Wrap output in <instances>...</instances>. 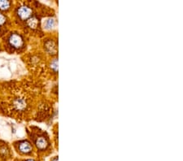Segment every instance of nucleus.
<instances>
[{"label":"nucleus","instance_id":"f257e3e1","mask_svg":"<svg viewBox=\"0 0 183 161\" xmlns=\"http://www.w3.org/2000/svg\"><path fill=\"white\" fill-rule=\"evenodd\" d=\"M17 14L21 20H27L32 15V10L26 6H23L18 9Z\"/></svg>","mask_w":183,"mask_h":161},{"label":"nucleus","instance_id":"f03ea898","mask_svg":"<svg viewBox=\"0 0 183 161\" xmlns=\"http://www.w3.org/2000/svg\"><path fill=\"white\" fill-rule=\"evenodd\" d=\"M9 42H10L11 46H12L15 48H19L23 45L22 38L19 34H13L11 35L10 38H9Z\"/></svg>","mask_w":183,"mask_h":161},{"label":"nucleus","instance_id":"7ed1b4c3","mask_svg":"<svg viewBox=\"0 0 183 161\" xmlns=\"http://www.w3.org/2000/svg\"><path fill=\"white\" fill-rule=\"evenodd\" d=\"M19 150L22 153L28 154L32 151V146L29 142H22L19 145Z\"/></svg>","mask_w":183,"mask_h":161},{"label":"nucleus","instance_id":"20e7f679","mask_svg":"<svg viewBox=\"0 0 183 161\" xmlns=\"http://www.w3.org/2000/svg\"><path fill=\"white\" fill-rule=\"evenodd\" d=\"M36 145H37L38 149L43 150L47 146V142H46V140L44 138H39L36 141Z\"/></svg>","mask_w":183,"mask_h":161},{"label":"nucleus","instance_id":"39448f33","mask_svg":"<svg viewBox=\"0 0 183 161\" xmlns=\"http://www.w3.org/2000/svg\"><path fill=\"white\" fill-rule=\"evenodd\" d=\"M10 2L9 1H4V0H1L0 1V10H7L10 7Z\"/></svg>","mask_w":183,"mask_h":161},{"label":"nucleus","instance_id":"423d86ee","mask_svg":"<svg viewBox=\"0 0 183 161\" xmlns=\"http://www.w3.org/2000/svg\"><path fill=\"white\" fill-rule=\"evenodd\" d=\"M15 105L18 109H22L25 107V102L23 100H17L15 103Z\"/></svg>","mask_w":183,"mask_h":161},{"label":"nucleus","instance_id":"0eeeda50","mask_svg":"<svg viewBox=\"0 0 183 161\" xmlns=\"http://www.w3.org/2000/svg\"><path fill=\"white\" fill-rule=\"evenodd\" d=\"M38 25V20L36 18H32V20L29 21V25L31 28H36Z\"/></svg>","mask_w":183,"mask_h":161},{"label":"nucleus","instance_id":"6e6552de","mask_svg":"<svg viewBox=\"0 0 183 161\" xmlns=\"http://www.w3.org/2000/svg\"><path fill=\"white\" fill-rule=\"evenodd\" d=\"M54 25H55L54 20H47L46 23V27L48 28V29H50V28H52L54 26Z\"/></svg>","mask_w":183,"mask_h":161},{"label":"nucleus","instance_id":"1a4fd4ad","mask_svg":"<svg viewBox=\"0 0 183 161\" xmlns=\"http://www.w3.org/2000/svg\"><path fill=\"white\" fill-rule=\"evenodd\" d=\"M58 62H57V60H55L53 61L52 63H51V68L54 69L55 71L57 70V68H58Z\"/></svg>","mask_w":183,"mask_h":161},{"label":"nucleus","instance_id":"9d476101","mask_svg":"<svg viewBox=\"0 0 183 161\" xmlns=\"http://www.w3.org/2000/svg\"><path fill=\"white\" fill-rule=\"evenodd\" d=\"M6 22V17L0 13V25H3Z\"/></svg>","mask_w":183,"mask_h":161},{"label":"nucleus","instance_id":"9b49d317","mask_svg":"<svg viewBox=\"0 0 183 161\" xmlns=\"http://www.w3.org/2000/svg\"><path fill=\"white\" fill-rule=\"evenodd\" d=\"M52 161H58V159H57V157H56V158H55V159H54V160H53Z\"/></svg>","mask_w":183,"mask_h":161},{"label":"nucleus","instance_id":"f8f14e48","mask_svg":"<svg viewBox=\"0 0 183 161\" xmlns=\"http://www.w3.org/2000/svg\"><path fill=\"white\" fill-rule=\"evenodd\" d=\"M26 161H34V160H26Z\"/></svg>","mask_w":183,"mask_h":161}]
</instances>
